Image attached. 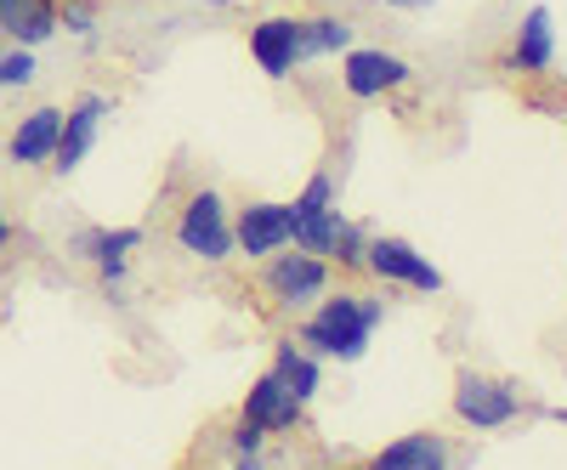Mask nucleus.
<instances>
[{"instance_id":"f257e3e1","label":"nucleus","mask_w":567,"mask_h":470,"mask_svg":"<svg viewBox=\"0 0 567 470\" xmlns=\"http://www.w3.org/2000/svg\"><path fill=\"white\" fill-rule=\"evenodd\" d=\"M386 306L381 301H358V295H318V312L296 328V341L312 352V357H341V363H358L381 328Z\"/></svg>"},{"instance_id":"f03ea898","label":"nucleus","mask_w":567,"mask_h":470,"mask_svg":"<svg viewBox=\"0 0 567 470\" xmlns=\"http://www.w3.org/2000/svg\"><path fill=\"white\" fill-rule=\"evenodd\" d=\"M176 244L194 255V261H227V255H239V244H233V221H227V205L216 187H199L194 199L182 205L176 216Z\"/></svg>"},{"instance_id":"7ed1b4c3","label":"nucleus","mask_w":567,"mask_h":470,"mask_svg":"<svg viewBox=\"0 0 567 470\" xmlns=\"http://www.w3.org/2000/svg\"><path fill=\"white\" fill-rule=\"evenodd\" d=\"M516 414H523V397H516L511 380H488V374H477V368H460V380H454V419L460 426L499 431Z\"/></svg>"},{"instance_id":"20e7f679","label":"nucleus","mask_w":567,"mask_h":470,"mask_svg":"<svg viewBox=\"0 0 567 470\" xmlns=\"http://www.w3.org/2000/svg\"><path fill=\"white\" fill-rule=\"evenodd\" d=\"M261 290L272 295V306H312L329 290V261L312 250H272L261 267Z\"/></svg>"},{"instance_id":"39448f33","label":"nucleus","mask_w":567,"mask_h":470,"mask_svg":"<svg viewBox=\"0 0 567 470\" xmlns=\"http://www.w3.org/2000/svg\"><path fill=\"white\" fill-rule=\"evenodd\" d=\"M109 114H114V103L103 97V91H80V97L69 103L63 130H58V154H52V170H58V176H74V170L85 165V154L97 148Z\"/></svg>"},{"instance_id":"423d86ee","label":"nucleus","mask_w":567,"mask_h":470,"mask_svg":"<svg viewBox=\"0 0 567 470\" xmlns=\"http://www.w3.org/2000/svg\"><path fill=\"white\" fill-rule=\"evenodd\" d=\"M363 267L381 278V284H403V290H420V295H443V272L425 261L409 239H392V232H381V239H369V255Z\"/></svg>"},{"instance_id":"0eeeda50","label":"nucleus","mask_w":567,"mask_h":470,"mask_svg":"<svg viewBox=\"0 0 567 470\" xmlns=\"http://www.w3.org/2000/svg\"><path fill=\"white\" fill-rule=\"evenodd\" d=\"M409 80V63L398 52H381V45H347V58H341V85H347V97L369 103V97H386V91H398Z\"/></svg>"},{"instance_id":"6e6552de","label":"nucleus","mask_w":567,"mask_h":470,"mask_svg":"<svg viewBox=\"0 0 567 470\" xmlns=\"http://www.w3.org/2000/svg\"><path fill=\"white\" fill-rule=\"evenodd\" d=\"M136 244H142V227H91V232H80V239H74V255L97 267L103 290H120Z\"/></svg>"},{"instance_id":"1a4fd4ad","label":"nucleus","mask_w":567,"mask_h":470,"mask_svg":"<svg viewBox=\"0 0 567 470\" xmlns=\"http://www.w3.org/2000/svg\"><path fill=\"white\" fill-rule=\"evenodd\" d=\"M233 244L250 261H267L272 250L290 244V205H245L233 221Z\"/></svg>"},{"instance_id":"9d476101","label":"nucleus","mask_w":567,"mask_h":470,"mask_svg":"<svg viewBox=\"0 0 567 470\" xmlns=\"http://www.w3.org/2000/svg\"><path fill=\"white\" fill-rule=\"evenodd\" d=\"M58 130H63V108H29L18 125H12V136H7V159L12 165H23V170H34V165H52V154H58Z\"/></svg>"},{"instance_id":"9b49d317","label":"nucleus","mask_w":567,"mask_h":470,"mask_svg":"<svg viewBox=\"0 0 567 470\" xmlns=\"http://www.w3.org/2000/svg\"><path fill=\"white\" fill-rule=\"evenodd\" d=\"M301 414H307V403H296L290 391H284L278 374L267 368L261 380L250 386V397H245V414H239V419H250V426H261V431L272 437V431H296V426H301Z\"/></svg>"},{"instance_id":"f8f14e48","label":"nucleus","mask_w":567,"mask_h":470,"mask_svg":"<svg viewBox=\"0 0 567 470\" xmlns=\"http://www.w3.org/2000/svg\"><path fill=\"white\" fill-rule=\"evenodd\" d=\"M550 58H556V23H550V7H528V18L516 23V40H511L505 69H516V74H545Z\"/></svg>"},{"instance_id":"ddd939ff","label":"nucleus","mask_w":567,"mask_h":470,"mask_svg":"<svg viewBox=\"0 0 567 470\" xmlns=\"http://www.w3.org/2000/svg\"><path fill=\"white\" fill-rule=\"evenodd\" d=\"M250 58L267 80H284L301 58H296V18H261L250 23Z\"/></svg>"},{"instance_id":"4468645a","label":"nucleus","mask_w":567,"mask_h":470,"mask_svg":"<svg viewBox=\"0 0 567 470\" xmlns=\"http://www.w3.org/2000/svg\"><path fill=\"white\" fill-rule=\"evenodd\" d=\"M58 7L63 0H0V34L12 45H45L58 34Z\"/></svg>"},{"instance_id":"2eb2a0df","label":"nucleus","mask_w":567,"mask_h":470,"mask_svg":"<svg viewBox=\"0 0 567 470\" xmlns=\"http://www.w3.org/2000/svg\"><path fill=\"white\" fill-rule=\"evenodd\" d=\"M449 459H454V448L437 431H409V437H398L374 453V470H437Z\"/></svg>"},{"instance_id":"dca6fc26","label":"nucleus","mask_w":567,"mask_h":470,"mask_svg":"<svg viewBox=\"0 0 567 470\" xmlns=\"http://www.w3.org/2000/svg\"><path fill=\"white\" fill-rule=\"evenodd\" d=\"M272 374L284 380V391H290L296 403H312V397H318V386H323L318 357H312L307 346H296V341H284V346L272 352Z\"/></svg>"},{"instance_id":"f3484780","label":"nucleus","mask_w":567,"mask_h":470,"mask_svg":"<svg viewBox=\"0 0 567 470\" xmlns=\"http://www.w3.org/2000/svg\"><path fill=\"white\" fill-rule=\"evenodd\" d=\"M352 45V23L341 18H296V58L312 63V58H336Z\"/></svg>"},{"instance_id":"a211bd4d","label":"nucleus","mask_w":567,"mask_h":470,"mask_svg":"<svg viewBox=\"0 0 567 470\" xmlns=\"http://www.w3.org/2000/svg\"><path fill=\"white\" fill-rule=\"evenodd\" d=\"M323 210H336V176H329V170L307 176V187H301L296 205H290V227H296V221H312V216H323Z\"/></svg>"},{"instance_id":"6ab92c4d","label":"nucleus","mask_w":567,"mask_h":470,"mask_svg":"<svg viewBox=\"0 0 567 470\" xmlns=\"http://www.w3.org/2000/svg\"><path fill=\"white\" fill-rule=\"evenodd\" d=\"M34 80V45H12V52H0V91H18Z\"/></svg>"},{"instance_id":"aec40b11","label":"nucleus","mask_w":567,"mask_h":470,"mask_svg":"<svg viewBox=\"0 0 567 470\" xmlns=\"http://www.w3.org/2000/svg\"><path fill=\"white\" fill-rule=\"evenodd\" d=\"M363 255H369V239H363V227L358 221H341V232H336V250H329V261H341V267H363Z\"/></svg>"},{"instance_id":"412c9836","label":"nucleus","mask_w":567,"mask_h":470,"mask_svg":"<svg viewBox=\"0 0 567 470\" xmlns=\"http://www.w3.org/2000/svg\"><path fill=\"white\" fill-rule=\"evenodd\" d=\"M58 29L91 34V29H97V0H63V7H58Z\"/></svg>"},{"instance_id":"4be33fe9","label":"nucleus","mask_w":567,"mask_h":470,"mask_svg":"<svg viewBox=\"0 0 567 470\" xmlns=\"http://www.w3.org/2000/svg\"><path fill=\"white\" fill-rule=\"evenodd\" d=\"M261 426H250V419H239V426H233V464H256L261 459Z\"/></svg>"},{"instance_id":"5701e85b","label":"nucleus","mask_w":567,"mask_h":470,"mask_svg":"<svg viewBox=\"0 0 567 470\" xmlns=\"http://www.w3.org/2000/svg\"><path fill=\"white\" fill-rule=\"evenodd\" d=\"M386 7H398V12H432L437 0H386Z\"/></svg>"},{"instance_id":"b1692460","label":"nucleus","mask_w":567,"mask_h":470,"mask_svg":"<svg viewBox=\"0 0 567 470\" xmlns=\"http://www.w3.org/2000/svg\"><path fill=\"white\" fill-rule=\"evenodd\" d=\"M0 244H12V221H7V210H0Z\"/></svg>"},{"instance_id":"393cba45","label":"nucleus","mask_w":567,"mask_h":470,"mask_svg":"<svg viewBox=\"0 0 567 470\" xmlns=\"http://www.w3.org/2000/svg\"><path fill=\"white\" fill-rule=\"evenodd\" d=\"M550 419H561V426H567V408H550Z\"/></svg>"},{"instance_id":"a878e982","label":"nucleus","mask_w":567,"mask_h":470,"mask_svg":"<svg viewBox=\"0 0 567 470\" xmlns=\"http://www.w3.org/2000/svg\"><path fill=\"white\" fill-rule=\"evenodd\" d=\"M0 40H7V34H0Z\"/></svg>"}]
</instances>
